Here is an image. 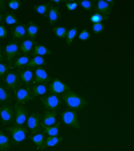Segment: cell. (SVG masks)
Listing matches in <instances>:
<instances>
[{"mask_svg":"<svg viewBox=\"0 0 134 151\" xmlns=\"http://www.w3.org/2000/svg\"><path fill=\"white\" fill-rule=\"evenodd\" d=\"M30 90L33 92V96L36 98V97H43L48 93L49 89H48V86L45 84H34L30 87Z\"/></svg>","mask_w":134,"mask_h":151,"instance_id":"obj_20","label":"cell"},{"mask_svg":"<svg viewBox=\"0 0 134 151\" xmlns=\"http://www.w3.org/2000/svg\"><path fill=\"white\" fill-rule=\"evenodd\" d=\"M0 120L4 126H7L14 120V106L12 104L0 105Z\"/></svg>","mask_w":134,"mask_h":151,"instance_id":"obj_9","label":"cell"},{"mask_svg":"<svg viewBox=\"0 0 134 151\" xmlns=\"http://www.w3.org/2000/svg\"><path fill=\"white\" fill-rule=\"evenodd\" d=\"M30 61V58L28 55H19L16 57L14 60H12L9 63V66L11 67H15V68H19V69H25L27 67V65Z\"/></svg>","mask_w":134,"mask_h":151,"instance_id":"obj_19","label":"cell"},{"mask_svg":"<svg viewBox=\"0 0 134 151\" xmlns=\"http://www.w3.org/2000/svg\"><path fill=\"white\" fill-rule=\"evenodd\" d=\"M57 111H49L45 110L44 114L42 115V126H53L57 124Z\"/></svg>","mask_w":134,"mask_h":151,"instance_id":"obj_15","label":"cell"},{"mask_svg":"<svg viewBox=\"0 0 134 151\" xmlns=\"http://www.w3.org/2000/svg\"><path fill=\"white\" fill-rule=\"evenodd\" d=\"M76 35H78V29H76L75 27L68 30V32H67V38H66V45H67V46H70V45L72 44V42H73L74 38L76 37Z\"/></svg>","mask_w":134,"mask_h":151,"instance_id":"obj_33","label":"cell"},{"mask_svg":"<svg viewBox=\"0 0 134 151\" xmlns=\"http://www.w3.org/2000/svg\"><path fill=\"white\" fill-rule=\"evenodd\" d=\"M104 30V23H94L93 24V32L94 34H101L102 31Z\"/></svg>","mask_w":134,"mask_h":151,"instance_id":"obj_38","label":"cell"},{"mask_svg":"<svg viewBox=\"0 0 134 151\" xmlns=\"http://www.w3.org/2000/svg\"><path fill=\"white\" fill-rule=\"evenodd\" d=\"M50 2L48 4H43V5H38V6H34V11L36 13H38L39 15H43V16H46V14L49 12L50 8Z\"/></svg>","mask_w":134,"mask_h":151,"instance_id":"obj_31","label":"cell"},{"mask_svg":"<svg viewBox=\"0 0 134 151\" xmlns=\"http://www.w3.org/2000/svg\"><path fill=\"white\" fill-rule=\"evenodd\" d=\"M30 139L35 143V145H36V148L38 150H42V147H43V144H44V142H45V136H44V134L43 133H37V134H34Z\"/></svg>","mask_w":134,"mask_h":151,"instance_id":"obj_25","label":"cell"},{"mask_svg":"<svg viewBox=\"0 0 134 151\" xmlns=\"http://www.w3.org/2000/svg\"><path fill=\"white\" fill-rule=\"evenodd\" d=\"M21 5H22V2L20 0H9V1H7V6L12 11H17L21 7Z\"/></svg>","mask_w":134,"mask_h":151,"instance_id":"obj_35","label":"cell"},{"mask_svg":"<svg viewBox=\"0 0 134 151\" xmlns=\"http://www.w3.org/2000/svg\"><path fill=\"white\" fill-rule=\"evenodd\" d=\"M90 38V32L87 30V29H83L81 32H80V35H79V39L80 40H87V39H89Z\"/></svg>","mask_w":134,"mask_h":151,"instance_id":"obj_39","label":"cell"},{"mask_svg":"<svg viewBox=\"0 0 134 151\" xmlns=\"http://www.w3.org/2000/svg\"><path fill=\"white\" fill-rule=\"evenodd\" d=\"M20 52V46L17 45L16 42H12V43H8L5 47H4V54H5V59L8 61V63H11L12 60H14L17 54Z\"/></svg>","mask_w":134,"mask_h":151,"instance_id":"obj_10","label":"cell"},{"mask_svg":"<svg viewBox=\"0 0 134 151\" xmlns=\"http://www.w3.org/2000/svg\"><path fill=\"white\" fill-rule=\"evenodd\" d=\"M51 81V77L49 76V74L46 73V70L42 67H38L36 68V72H35V78H34V82L36 84H45L48 86Z\"/></svg>","mask_w":134,"mask_h":151,"instance_id":"obj_14","label":"cell"},{"mask_svg":"<svg viewBox=\"0 0 134 151\" xmlns=\"http://www.w3.org/2000/svg\"><path fill=\"white\" fill-rule=\"evenodd\" d=\"M28 119V112L23 105L17 104L14 105V125L15 126H25Z\"/></svg>","mask_w":134,"mask_h":151,"instance_id":"obj_6","label":"cell"},{"mask_svg":"<svg viewBox=\"0 0 134 151\" xmlns=\"http://www.w3.org/2000/svg\"><path fill=\"white\" fill-rule=\"evenodd\" d=\"M60 116H61V121L65 125H67V126L70 127H73L75 129H80L81 128L80 121H79V116H78L76 112L73 111V110H66V111L61 112Z\"/></svg>","mask_w":134,"mask_h":151,"instance_id":"obj_4","label":"cell"},{"mask_svg":"<svg viewBox=\"0 0 134 151\" xmlns=\"http://www.w3.org/2000/svg\"><path fill=\"white\" fill-rule=\"evenodd\" d=\"M14 98L17 104H21V105H23L27 101L35 99L30 88H25V87H19L16 89V91L14 92Z\"/></svg>","mask_w":134,"mask_h":151,"instance_id":"obj_5","label":"cell"},{"mask_svg":"<svg viewBox=\"0 0 134 151\" xmlns=\"http://www.w3.org/2000/svg\"><path fill=\"white\" fill-rule=\"evenodd\" d=\"M31 53V55H34V57H36V55H39V57H43V55H50L52 52L48 49V47H45L44 45H39V44H35V46H34V49L33 51L30 52Z\"/></svg>","mask_w":134,"mask_h":151,"instance_id":"obj_22","label":"cell"},{"mask_svg":"<svg viewBox=\"0 0 134 151\" xmlns=\"http://www.w3.org/2000/svg\"><path fill=\"white\" fill-rule=\"evenodd\" d=\"M9 63H0V77H4L8 72H9Z\"/></svg>","mask_w":134,"mask_h":151,"instance_id":"obj_36","label":"cell"},{"mask_svg":"<svg viewBox=\"0 0 134 151\" xmlns=\"http://www.w3.org/2000/svg\"><path fill=\"white\" fill-rule=\"evenodd\" d=\"M6 151H8V150H6Z\"/></svg>","mask_w":134,"mask_h":151,"instance_id":"obj_46","label":"cell"},{"mask_svg":"<svg viewBox=\"0 0 134 151\" xmlns=\"http://www.w3.org/2000/svg\"><path fill=\"white\" fill-rule=\"evenodd\" d=\"M28 128L27 126H12L7 128V132L11 136L12 143L14 145H17L20 143H22L27 139V133H28Z\"/></svg>","mask_w":134,"mask_h":151,"instance_id":"obj_2","label":"cell"},{"mask_svg":"<svg viewBox=\"0 0 134 151\" xmlns=\"http://www.w3.org/2000/svg\"><path fill=\"white\" fill-rule=\"evenodd\" d=\"M14 40H21L27 36V24H17L12 29Z\"/></svg>","mask_w":134,"mask_h":151,"instance_id":"obj_18","label":"cell"},{"mask_svg":"<svg viewBox=\"0 0 134 151\" xmlns=\"http://www.w3.org/2000/svg\"><path fill=\"white\" fill-rule=\"evenodd\" d=\"M78 4L88 12H91L94 9V1H91V0H80V1H78Z\"/></svg>","mask_w":134,"mask_h":151,"instance_id":"obj_32","label":"cell"},{"mask_svg":"<svg viewBox=\"0 0 134 151\" xmlns=\"http://www.w3.org/2000/svg\"><path fill=\"white\" fill-rule=\"evenodd\" d=\"M65 6H66V8L68 11H74L79 6V4H78V1H74V0H66L65 1Z\"/></svg>","mask_w":134,"mask_h":151,"instance_id":"obj_37","label":"cell"},{"mask_svg":"<svg viewBox=\"0 0 134 151\" xmlns=\"http://www.w3.org/2000/svg\"><path fill=\"white\" fill-rule=\"evenodd\" d=\"M52 31H53V34L58 38H62V39H66V38H67V32H68V30H67L66 28H64V27H54V28L52 29Z\"/></svg>","mask_w":134,"mask_h":151,"instance_id":"obj_30","label":"cell"},{"mask_svg":"<svg viewBox=\"0 0 134 151\" xmlns=\"http://www.w3.org/2000/svg\"><path fill=\"white\" fill-rule=\"evenodd\" d=\"M2 78H4V83L12 90L13 93L16 91V89L21 86V78H20V74L19 73L8 72Z\"/></svg>","mask_w":134,"mask_h":151,"instance_id":"obj_8","label":"cell"},{"mask_svg":"<svg viewBox=\"0 0 134 151\" xmlns=\"http://www.w3.org/2000/svg\"><path fill=\"white\" fill-rule=\"evenodd\" d=\"M38 30H39V27L37 24H35L34 21H29L28 25H27V36H28V39H30V40L34 42L37 36Z\"/></svg>","mask_w":134,"mask_h":151,"instance_id":"obj_21","label":"cell"},{"mask_svg":"<svg viewBox=\"0 0 134 151\" xmlns=\"http://www.w3.org/2000/svg\"><path fill=\"white\" fill-rule=\"evenodd\" d=\"M34 46H35V43L33 42V40H30V39H23L22 42H21V45H20V50L22 53H25V55L27 53H29L30 51H33L34 49Z\"/></svg>","mask_w":134,"mask_h":151,"instance_id":"obj_28","label":"cell"},{"mask_svg":"<svg viewBox=\"0 0 134 151\" xmlns=\"http://www.w3.org/2000/svg\"><path fill=\"white\" fill-rule=\"evenodd\" d=\"M51 4V2H50ZM61 14L60 11L58 8V6H54V5H50V8H49V12L46 14V17L49 20V23L50 24H54L56 22L59 21L60 19Z\"/></svg>","mask_w":134,"mask_h":151,"instance_id":"obj_16","label":"cell"},{"mask_svg":"<svg viewBox=\"0 0 134 151\" xmlns=\"http://www.w3.org/2000/svg\"><path fill=\"white\" fill-rule=\"evenodd\" d=\"M6 37H7V28L5 25L0 24V38L4 39Z\"/></svg>","mask_w":134,"mask_h":151,"instance_id":"obj_40","label":"cell"},{"mask_svg":"<svg viewBox=\"0 0 134 151\" xmlns=\"http://www.w3.org/2000/svg\"><path fill=\"white\" fill-rule=\"evenodd\" d=\"M19 74H20V78H21V84H23L25 88H30L31 83L34 82L35 75L31 72V69H19Z\"/></svg>","mask_w":134,"mask_h":151,"instance_id":"obj_12","label":"cell"},{"mask_svg":"<svg viewBox=\"0 0 134 151\" xmlns=\"http://www.w3.org/2000/svg\"><path fill=\"white\" fill-rule=\"evenodd\" d=\"M4 21L6 24H9V25H15L19 21H17V17L16 15L12 12H6L4 14Z\"/></svg>","mask_w":134,"mask_h":151,"instance_id":"obj_29","label":"cell"},{"mask_svg":"<svg viewBox=\"0 0 134 151\" xmlns=\"http://www.w3.org/2000/svg\"><path fill=\"white\" fill-rule=\"evenodd\" d=\"M2 17H4V16H2L1 14H0V23H1V21H2Z\"/></svg>","mask_w":134,"mask_h":151,"instance_id":"obj_45","label":"cell"},{"mask_svg":"<svg viewBox=\"0 0 134 151\" xmlns=\"http://www.w3.org/2000/svg\"><path fill=\"white\" fill-rule=\"evenodd\" d=\"M42 128L44 129V134H45L48 137H53V136H58L60 124L57 122V124L53 125V126H42Z\"/></svg>","mask_w":134,"mask_h":151,"instance_id":"obj_23","label":"cell"},{"mask_svg":"<svg viewBox=\"0 0 134 151\" xmlns=\"http://www.w3.org/2000/svg\"><path fill=\"white\" fill-rule=\"evenodd\" d=\"M49 89L50 93H54V95H62L64 92H66L67 90H70V87H67V84L62 83L59 80H54L53 82H51L49 84Z\"/></svg>","mask_w":134,"mask_h":151,"instance_id":"obj_13","label":"cell"},{"mask_svg":"<svg viewBox=\"0 0 134 151\" xmlns=\"http://www.w3.org/2000/svg\"><path fill=\"white\" fill-rule=\"evenodd\" d=\"M44 63H45V59H44L43 57L36 55V57H34V58L30 59V61H29V63L27 65L25 68H28V69H30V68H36V67L38 68V67L43 66Z\"/></svg>","mask_w":134,"mask_h":151,"instance_id":"obj_24","label":"cell"},{"mask_svg":"<svg viewBox=\"0 0 134 151\" xmlns=\"http://www.w3.org/2000/svg\"><path fill=\"white\" fill-rule=\"evenodd\" d=\"M27 128L31 130L33 133H39V129L42 128V114L38 112L31 113L27 119Z\"/></svg>","mask_w":134,"mask_h":151,"instance_id":"obj_7","label":"cell"},{"mask_svg":"<svg viewBox=\"0 0 134 151\" xmlns=\"http://www.w3.org/2000/svg\"><path fill=\"white\" fill-rule=\"evenodd\" d=\"M6 7H7V1L6 0H0V11L6 9Z\"/></svg>","mask_w":134,"mask_h":151,"instance_id":"obj_41","label":"cell"},{"mask_svg":"<svg viewBox=\"0 0 134 151\" xmlns=\"http://www.w3.org/2000/svg\"><path fill=\"white\" fill-rule=\"evenodd\" d=\"M13 96H14V93H12V90L5 83L0 82V105L11 104L13 101Z\"/></svg>","mask_w":134,"mask_h":151,"instance_id":"obj_11","label":"cell"},{"mask_svg":"<svg viewBox=\"0 0 134 151\" xmlns=\"http://www.w3.org/2000/svg\"><path fill=\"white\" fill-rule=\"evenodd\" d=\"M108 17L106 16H104V15H102V14H98V13H95V14H93L91 16H90V22H93V24L94 23H103V21H105Z\"/></svg>","mask_w":134,"mask_h":151,"instance_id":"obj_34","label":"cell"},{"mask_svg":"<svg viewBox=\"0 0 134 151\" xmlns=\"http://www.w3.org/2000/svg\"><path fill=\"white\" fill-rule=\"evenodd\" d=\"M11 147V139L4 133L0 132V151H6Z\"/></svg>","mask_w":134,"mask_h":151,"instance_id":"obj_27","label":"cell"},{"mask_svg":"<svg viewBox=\"0 0 134 151\" xmlns=\"http://www.w3.org/2000/svg\"><path fill=\"white\" fill-rule=\"evenodd\" d=\"M105 1L109 4L111 7H112V6H114V4H116V1H114V0H105Z\"/></svg>","mask_w":134,"mask_h":151,"instance_id":"obj_43","label":"cell"},{"mask_svg":"<svg viewBox=\"0 0 134 151\" xmlns=\"http://www.w3.org/2000/svg\"><path fill=\"white\" fill-rule=\"evenodd\" d=\"M95 11L98 14H102L106 17H109V15L111 14V6L105 1V0H98L95 2Z\"/></svg>","mask_w":134,"mask_h":151,"instance_id":"obj_17","label":"cell"},{"mask_svg":"<svg viewBox=\"0 0 134 151\" xmlns=\"http://www.w3.org/2000/svg\"><path fill=\"white\" fill-rule=\"evenodd\" d=\"M41 101L44 105L45 110L49 111H58L60 109L61 99L59 98L58 95L54 93H46L45 96L41 97Z\"/></svg>","mask_w":134,"mask_h":151,"instance_id":"obj_3","label":"cell"},{"mask_svg":"<svg viewBox=\"0 0 134 151\" xmlns=\"http://www.w3.org/2000/svg\"><path fill=\"white\" fill-rule=\"evenodd\" d=\"M64 137H59V136H53V137H46L45 139V142L42 147V150L45 149V148H51V147H54L57 144H59L62 142Z\"/></svg>","mask_w":134,"mask_h":151,"instance_id":"obj_26","label":"cell"},{"mask_svg":"<svg viewBox=\"0 0 134 151\" xmlns=\"http://www.w3.org/2000/svg\"><path fill=\"white\" fill-rule=\"evenodd\" d=\"M60 2H62V0H52L51 1V4H60Z\"/></svg>","mask_w":134,"mask_h":151,"instance_id":"obj_44","label":"cell"},{"mask_svg":"<svg viewBox=\"0 0 134 151\" xmlns=\"http://www.w3.org/2000/svg\"><path fill=\"white\" fill-rule=\"evenodd\" d=\"M61 99L66 103L68 109L75 110V111H81V110H83L85 106L88 105V101L85 98H83L82 96H80L79 93L72 91L71 89L62 93Z\"/></svg>","mask_w":134,"mask_h":151,"instance_id":"obj_1","label":"cell"},{"mask_svg":"<svg viewBox=\"0 0 134 151\" xmlns=\"http://www.w3.org/2000/svg\"><path fill=\"white\" fill-rule=\"evenodd\" d=\"M4 60H5V54H4V50L0 45V63H4Z\"/></svg>","mask_w":134,"mask_h":151,"instance_id":"obj_42","label":"cell"}]
</instances>
